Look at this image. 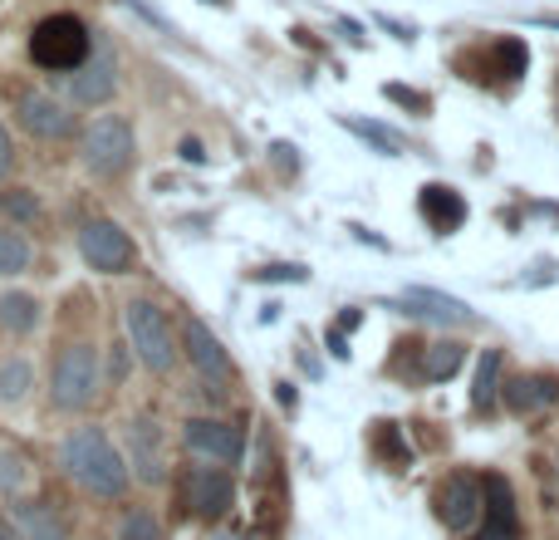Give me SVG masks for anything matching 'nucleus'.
<instances>
[{
    "label": "nucleus",
    "mask_w": 559,
    "mask_h": 540,
    "mask_svg": "<svg viewBox=\"0 0 559 540\" xmlns=\"http://www.w3.org/2000/svg\"><path fill=\"white\" fill-rule=\"evenodd\" d=\"M59 472L94 502H123L128 486H133L123 447H114V437L98 423H79L59 437Z\"/></svg>",
    "instance_id": "f257e3e1"
},
{
    "label": "nucleus",
    "mask_w": 559,
    "mask_h": 540,
    "mask_svg": "<svg viewBox=\"0 0 559 540\" xmlns=\"http://www.w3.org/2000/svg\"><path fill=\"white\" fill-rule=\"evenodd\" d=\"M104 394V368H98V349L88 339L59 344L55 364H49V403L59 413H88Z\"/></svg>",
    "instance_id": "f03ea898"
},
{
    "label": "nucleus",
    "mask_w": 559,
    "mask_h": 540,
    "mask_svg": "<svg viewBox=\"0 0 559 540\" xmlns=\"http://www.w3.org/2000/svg\"><path fill=\"white\" fill-rule=\"evenodd\" d=\"M123 325H128V349L143 359L147 374H157V378L173 374L177 359H182V344H177V334H173L167 309L157 305V300L138 295V300H128L123 305Z\"/></svg>",
    "instance_id": "7ed1b4c3"
},
{
    "label": "nucleus",
    "mask_w": 559,
    "mask_h": 540,
    "mask_svg": "<svg viewBox=\"0 0 559 540\" xmlns=\"http://www.w3.org/2000/svg\"><path fill=\"white\" fill-rule=\"evenodd\" d=\"M94 55V39H88V25L69 10H55L45 15L35 30H29V59L49 74H74L84 59Z\"/></svg>",
    "instance_id": "20e7f679"
},
{
    "label": "nucleus",
    "mask_w": 559,
    "mask_h": 540,
    "mask_svg": "<svg viewBox=\"0 0 559 540\" xmlns=\"http://www.w3.org/2000/svg\"><path fill=\"white\" fill-rule=\"evenodd\" d=\"M79 157H84V167L94 177H104V183L123 177L128 167H133V157H138L133 124H128V118H118V114L94 118V124L84 128V138H79Z\"/></svg>",
    "instance_id": "39448f33"
},
{
    "label": "nucleus",
    "mask_w": 559,
    "mask_h": 540,
    "mask_svg": "<svg viewBox=\"0 0 559 540\" xmlns=\"http://www.w3.org/2000/svg\"><path fill=\"white\" fill-rule=\"evenodd\" d=\"M177 492H182L187 516H197V521L212 526L236 506V477L226 472V467H216V462H197V467H182Z\"/></svg>",
    "instance_id": "423d86ee"
},
{
    "label": "nucleus",
    "mask_w": 559,
    "mask_h": 540,
    "mask_svg": "<svg viewBox=\"0 0 559 540\" xmlns=\"http://www.w3.org/2000/svg\"><path fill=\"white\" fill-rule=\"evenodd\" d=\"M79 256H84V266L98 270V275H128V270L138 266L133 236L118 222H108V216H88V222L79 226Z\"/></svg>",
    "instance_id": "0eeeda50"
},
{
    "label": "nucleus",
    "mask_w": 559,
    "mask_h": 540,
    "mask_svg": "<svg viewBox=\"0 0 559 540\" xmlns=\"http://www.w3.org/2000/svg\"><path fill=\"white\" fill-rule=\"evenodd\" d=\"M177 344H182L187 364L197 368V378H202L206 388H231V384H236L231 354H226V344L202 325V319H187V325H182V339H177Z\"/></svg>",
    "instance_id": "6e6552de"
},
{
    "label": "nucleus",
    "mask_w": 559,
    "mask_h": 540,
    "mask_svg": "<svg viewBox=\"0 0 559 540\" xmlns=\"http://www.w3.org/2000/svg\"><path fill=\"white\" fill-rule=\"evenodd\" d=\"M182 443L192 457H202V462H216V467H236L246 453V437L236 423H226V418H187L182 423Z\"/></svg>",
    "instance_id": "1a4fd4ad"
},
{
    "label": "nucleus",
    "mask_w": 559,
    "mask_h": 540,
    "mask_svg": "<svg viewBox=\"0 0 559 540\" xmlns=\"http://www.w3.org/2000/svg\"><path fill=\"white\" fill-rule=\"evenodd\" d=\"M15 124L25 128L29 138H39V143H55V138H69V128H74V104L35 89V94L15 98Z\"/></svg>",
    "instance_id": "9d476101"
},
{
    "label": "nucleus",
    "mask_w": 559,
    "mask_h": 540,
    "mask_svg": "<svg viewBox=\"0 0 559 540\" xmlns=\"http://www.w3.org/2000/svg\"><path fill=\"white\" fill-rule=\"evenodd\" d=\"M432 506H437V521H442L447 531L466 536L476 521H481V482L466 472H452L442 486H437Z\"/></svg>",
    "instance_id": "9b49d317"
},
{
    "label": "nucleus",
    "mask_w": 559,
    "mask_h": 540,
    "mask_svg": "<svg viewBox=\"0 0 559 540\" xmlns=\"http://www.w3.org/2000/svg\"><path fill=\"white\" fill-rule=\"evenodd\" d=\"M133 482L143 486H163L167 482V457H163V433L153 418H133L128 423V453H123Z\"/></svg>",
    "instance_id": "f8f14e48"
},
{
    "label": "nucleus",
    "mask_w": 559,
    "mask_h": 540,
    "mask_svg": "<svg viewBox=\"0 0 559 540\" xmlns=\"http://www.w3.org/2000/svg\"><path fill=\"white\" fill-rule=\"evenodd\" d=\"M476 540H521V512L506 477H481V531Z\"/></svg>",
    "instance_id": "ddd939ff"
},
{
    "label": "nucleus",
    "mask_w": 559,
    "mask_h": 540,
    "mask_svg": "<svg viewBox=\"0 0 559 540\" xmlns=\"http://www.w3.org/2000/svg\"><path fill=\"white\" fill-rule=\"evenodd\" d=\"M114 89H118V64H114V55L94 49V55H88L84 64L74 69V74H69V104L98 108V104H108V98H114Z\"/></svg>",
    "instance_id": "4468645a"
},
{
    "label": "nucleus",
    "mask_w": 559,
    "mask_h": 540,
    "mask_svg": "<svg viewBox=\"0 0 559 540\" xmlns=\"http://www.w3.org/2000/svg\"><path fill=\"white\" fill-rule=\"evenodd\" d=\"M10 521H15L20 540H74L69 516L59 512L55 502H45V496H20V502L10 506Z\"/></svg>",
    "instance_id": "2eb2a0df"
},
{
    "label": "nucleus",
    "mask_w": 559,
    "mask_h": 540,
    "mask_svg": "<svg viewBox=\"0 0 559 540\" xmlns=\"http://www.w3.org/2000/svg\"><path fill=\"white\" fill-rule=\"evenodd\" d=\"M417 212H423V222L432 226L437 236H452L466 226V197L447 183H427L423 192H417Z\"/></svg>",
    "instance_id": "dca6fc26"
},
{
    "label": "nucleus",
    "mask_w": 559,
    "mask_h": 540,
    "mask_svg": "<svg viewBox=\"0 0 559 540\" xmlns=\"http://www.w3.org/2000/svg\"><path fill=\"white\" fill-rule=\"evenodd\" d=\"M506 403H511V413H540V408L559 403V378L555 374H521L506 384Z\"/></svg>",
    "instance_id": "f3484780"
},
{
    "label": "nucleus",
    "mask_w": 559,
    "mask_h": 540,
    "mask_svg": "<svg viewBox=\"0 0 559 540\" xmlns=\"http://www.w3.org/2000/svg\"><path fill=\"white\" fill-rule=\"evenodd\" d=\"M39 319H45V305H39L29 290H5V295H0V334L29 339L39 329Z\"/></svg>",
    "instance_id": "a211bd4d"
},
{
    "label": "nucleus",
    "mask_w": 559,
    "mask_h": 540,
    "mask_svg": "<svg viewBox=\"0 0 559 540\" xmlns=\"http://www.w3.org/2000/svg\"><path fill=\"white\" fill-rule=\"evenodd\" d=\"M403 305L413 309V315L442 319V325H466V319H472V309H466L456 295H442V290H427V285H407L403 290Z\"/></svg>",
    "instance_id": "6ab92c4d"
},
{
    "label": "nucleus",
    "mask_w": 559,
    "mask_h": 540,
    "mask_svg": "<svg viewBox=\"0 0 559 540\" xmlns=\"http://www.w3.org/2000/svg\"><path fill=\"white\" fill-rule=\"evenodd\" d=\"M462 364H466V344H462V339H437V344L423 349V378H427V384L452 378Z\"/></svg>",
    "instance_id": "aec40b11"
},
{
    "label": "nucleus",
    "mask_w": 559,
    "mask_h": 540,
    "mask_svg": "<svg viewBox=\"0 0 559 540\" xmlns=\"http://www.w3.org/2000/svg\"><path fill=\"white\" fill-rule=\"evenodd\" d=\"M35 266V246L20 226H0V280H15Z\"/></svg>",
    "instance_id": "412c9836"
},
{
    "label": "nucleus",
    "mask_w": 559,
    "mask_h": 540,
    "mask_svg": "<svg viewBox=\"0 0 559 540\" xmlns=\"http://www.w3.org/2000/svg\"><path fill=\"white\" fill-rule=\"evenodd\" d=\"M373 457L383 467H393V472H407L413 467V447H407V437L397 433V423H373Z\"/></svg>",
    "instance_id": "4be33fe9"
},
{
    "label": "nucleus",
    "mask_w": 559,
    "mask_h": 540,
    "mask_svg": "<svg viewBox=\"0 0 559 540\" xmlns=\"http://www.w3.org/2000/svg\"><path fill=\"white\" fill-rule=\"evenodd\" d=\"M29 388H35V364L29 359H0V403H25Z\"/></svg>",
    "instance_id": "5701e85b"
},
{
    "label": "nucleus",
    "mask_w": 559,
    "mask_h": 540,
    "mask_svg": "<svg viewBox=\"0 0 559 540\" xmlns=\"http://www.w3.org/2000/svg\"><path fill=\"white\" fill-rule=\"evenodd\" d=\"M496 394H501V349H486L481 364H476V388H472V408L476 413H491Z\"/></svg>",
    "instance_id": "b1692460"
},
{
    "label": "nucleus",
    "mask_w": 559,
    "mask_h": 540,
    "mask_svg": "<svg viewBox=\"0 0 559 540\" xmlns=\"http://www.w3.org/2000/svg\"><path fill=\"white\" fill-rule=\"evenodd\" d=\"M486 64H491V74H501V79H525L531 49H525V39H496V45L486 49Z\"/></svg>",
    "instance_id": "393cba45"
},
{
    "label": "nucleus",
    "mask_w": 559,
    "mask_h": 540,
    "mask_svg": "<svg viewBox=\"0 0 559 540\" xmlns=\"http://www.w3.org/2000/svg\"><path fill=\"white\" fill-rule=\"evenodd\" d=\"M29 482V457L10 437H0V496H20Z\"/></svg>",
    "instance_id": "a878e982"
},
{
    "label": "nucleus",
    "mask_w": 559,
    "mask_h": 540,
    "mask_svg": "<svg viewBox=\"0 0 559 540\" xmlns=\"http://www.w3.org/2000/svg\"><path fill=\"white\" fill-rule=\"evenodd\" d=\"M344 128L354 138H364L373 153H383V157H397L403 153V138L393 133V128H383V124H373V118H344Z\"/></svg>",
    "instance_id": "bb28decb"
},
{
    "label": "nucleus",
    "mask_w": 559,
    "mask_h": 540,
    "mask_svg": "<svg viewBox=\"0 0 559 540\" xmlns=\"http://www.w3.org/2000/svg\"><path fill=\"white\" fill-rule=\"evenodd\" d=\"M118 540H167V531L147 506H133V512H123V521H118Z\"/></svg>",
    "instance_id": "cd10ccee"
},
{
    "label": "nucleus",
    "mask_w": 559,
    "mask_h": 540,
    "mask_svg": "<svg viewBox=\"0 0 559 540\" xmlns=\"http://www.w3.org/2000/svg\"><path fill=\"white\" fill-rule=\"evenodd\" d=\"M0 212L29 226V222H39V197L25 192V187H10V192H0Z\"/></svg>",
    "instance_id": "c85d7f7f"
},
{
    "label": "nucleus",
    "mask_w": 559,
    "mask_h": 540,
    "mask_svg": "<svg viewBox=\"0 0 559 540\" xmlns=\"http://www.w3.org/2000/svg\"><path fill=\"white\" fill-rule=\"evenodd\" d=\"M383 94L393 98V104H407V108H417V114H427V108H432V98H427V94H417V89H403V84H388Z\"/></svg>",
    "instance_id": "c756f323"
},
{
    "label": "nucleus",
    "mask_w": 559,
    "mask_h": 540,
    "mask_svg": "<svg viewBox=\"0 0 559 540\" xmlns=\"http://www.w3.org/2000/svg\"><path fill=\"white\" fill-rule=\"evenodd\" d=\"M108 378H114V384H123L128 378V344H108Z\"/></svg>",
    "instance_id": "7c9ffc66"
},
{
    "label": "nucleus",
    "mask_w": 559,
    "mask_h": 540,
    "mask_svg": "<svg viewBox=\"0 0 559 540\" xmlns=\"http://www.w3.org/2000/svg\"><path fill=\"white\" fill-rule=\"evenodd\" d=\"M15 173V138H10V128L0 124V183Z\"/></svg>",
    "instance_id": "2f4dec72"
},
{
    "label": "nucleus",
    "mask_w": 559,
    "mask_h": 540,
    "mask_svg": "<svg viewBox=\"0 0 559 540\" xmlns=\"http://www.w3.org/2000/svg\"><path fill=\"white\" fill-rule=\"evenodd\" d=\"M255 280H305V266H265L255 270Z\"/></svg>",
    "instance_id": "473e14b6"
},
{
    "label": "nucleus",
    "mask_w": 559,
    "mask_h": 540,
    "mask_svg": "<svg viewBox=\"0 0 559 540\" xmlns=\"http://www.w3.org/2000/svg\"><path fill=\"white\" fill-rule=\"evenodd\" d=\"M182 163H206V153H202L197 138H182Z\"/></svg>",
    "instance_id": "72a5a7b5"
},
{
    "label": "nucleus",
    "mask_w": 559,
    "mask_h": 540,
    "mask_svg": "<svg viewBox=\"0 0 559 540\" xmlns=\"http://www.w3.org/2000/svg\"><path fill=\"white\" fill-rule=\"evenodd\" d=\"M378 25H383V30H393V35H397V39H413V25H397V20H388V15H383V20H378Z\"/></svg>",
    "instance_id": "f704fd0d"
},
{
    "label": "nucleus",
    "mask_w": 559,
    "mask_h": 540,
    "mask_svg": "<svg viewBox=\"0 0 559 540\" xmlns=\"http://www.w3.org/2000/svg\"><path fill=\"white\" fill-rule=\"evenodd\" d=\"M0 540H20L15 521H10V512H0Z\"/></svg>",
    "instance_id": "c9c22d12"
},
{
    "label": "nucleus",
    "mask_w": 559,
    "mask_h": 540,
    "mask_svg": "<svg viewBox=\"0 0 559 540\" xmlns=\"http://www.w3.org/2000/svg\"><path fill=\"white\" fill-rule=\"evenodd\" d=\"M329 349H334V359H348V344H344V334H338V329L329 334Z\"/></svg>",
    "instance_id": "e433bc0d"
},
{
    "label": "nucleus",
    "mask_w": 559,
    "mask_h": 540,
    "mask_svg": "<svg viewBox=\"0 0 559 540\" xmlns=\"http://www.w3.org/2000/svg\"><path fill=\"white\" fill-rule=\"evenodd\" d=\"M280 388V403L289 408V413H295V384H275Z\"/></svg>",
    "instance_id": "4c0bfd02"
},
{
    "label": "nucleus",
    "mask_w": 559,
    "mask_h": 540,
    "mask_svg": "<svg viewBox=\"0 0 559 540\" xmlns=\"http://www.w3.org/2000/svg\"><path fill=\"white\" fill-rule=\"evenodd\" d=\"M540 25H555L559 30V15H540Z\"/></svg>",
    "instance_id": "58836bf2"
},
{
    "label": "nucleus",
    "mask_w": 559,
    "mask_h": 540,
    "mask_svg": "<svg viewBox=\"0 0 559 540\" xmlns=\"http://www.w3.org/2000/svg\"><path fill=\"white\" fill-rule=\"evenodd\" d=\"M216 5H226V0H216Z\"/></svg>",
    "instance_id": "ea45409f"
}]
</instances>
